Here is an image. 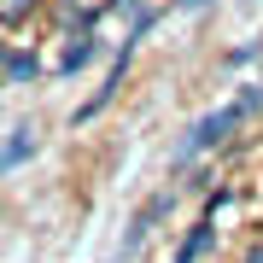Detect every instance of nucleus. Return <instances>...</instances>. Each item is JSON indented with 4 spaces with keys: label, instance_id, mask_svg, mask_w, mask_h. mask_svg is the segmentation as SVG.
<instances>
[{
    "label": "nucleus",
    "instance_id": "nucleus-1",
    "mask_svg": "<svg viewBox=\"0 0 263 263\" xmlns=\"http://www.w3.org/2000/svg\"><path fill=\"white\" fill-rule=\"evenodd\" d=\"M257 100H263L257 88H246V94H240L234 105H222V111H216V117H205V123H193V135H187V141H181V164H187L193 152H205V146H216V141H222V135L234 129L240 117H252V111H257Z\"/></svg>",
    "mask_w": 263,
    "mask_h": 263
},
{
    "label": "nucleus",
    "instance_id": "nucleus-2",
    "mask_svg": "<svg viewBox=\"0 0 263 263\" xmlns=\"http://www.w3.org/2000/svg\"><path fill=\"white\" fill-rule=\"evenodd\" d=\"M29 146H35V141H29V129H18V135H12V141H6V152H0V170L24 164V158H29Z\"/></svg>",
    "mask_w": 263,
    "mask_h": 263
},
{
    "label": "nucleus",
    "instance_id": "nucleus-3",
    "mask_svg": "<svg viewBox=\"0 0 263 263\" xmlns=\"http://www.w3.org/2000/svg\"><path fill=\"white\" fill-rule=\"evenodd\" d=\"M211 246V222H193V234H187V246H181V257L176 263H199V252Z\"/></svg>",
    "mask_w": 263,
    "mask_h": 263
},
{
    "label": "nucleus",
    "instance_id": "nucleus-4",
    "mask_svg": "<svg viewBox=\"0 0 263 263\" xmlns=\"http://www.w3.org/2000/svg\"><path fill=\"white\" fill-rule=\"evenodd\" d=\"M35 12V0H0V24H24Z\"/></svg>",
    "mask_w": 263,
    "mask_h": 263
},
{
    "label": "nucleus",
    "instance_id": "nucleus-5",
    "mask_svg": "<svg viewBox=\"0 0 263 263\" xmlns=\"http://www.w3.org/2000/svg\"><path fill=\"white\" fill-rule=\"evenodd\" d=\"M88 59H94V41L82 35V41H76V47L65 53V70H76V65H88Z\"/></svg>",
    "mask_w": 263,
    "mask_h": 263
},
{
    "label": "nucleus",
    "instance_id": "nucleus-6",
    "mask_svg": "<svg viewBox=\"0 0 263 263\" xmlns=\"http://www.w3.org/2000/svg\"><path fill=\"white\" fill-rule=\"evenodd\" d=\"M246 263H263V246H257V252H246Z\"/></svg>",
    "mask_w": 263,
    "mask_h": 263
}]
</instances>
